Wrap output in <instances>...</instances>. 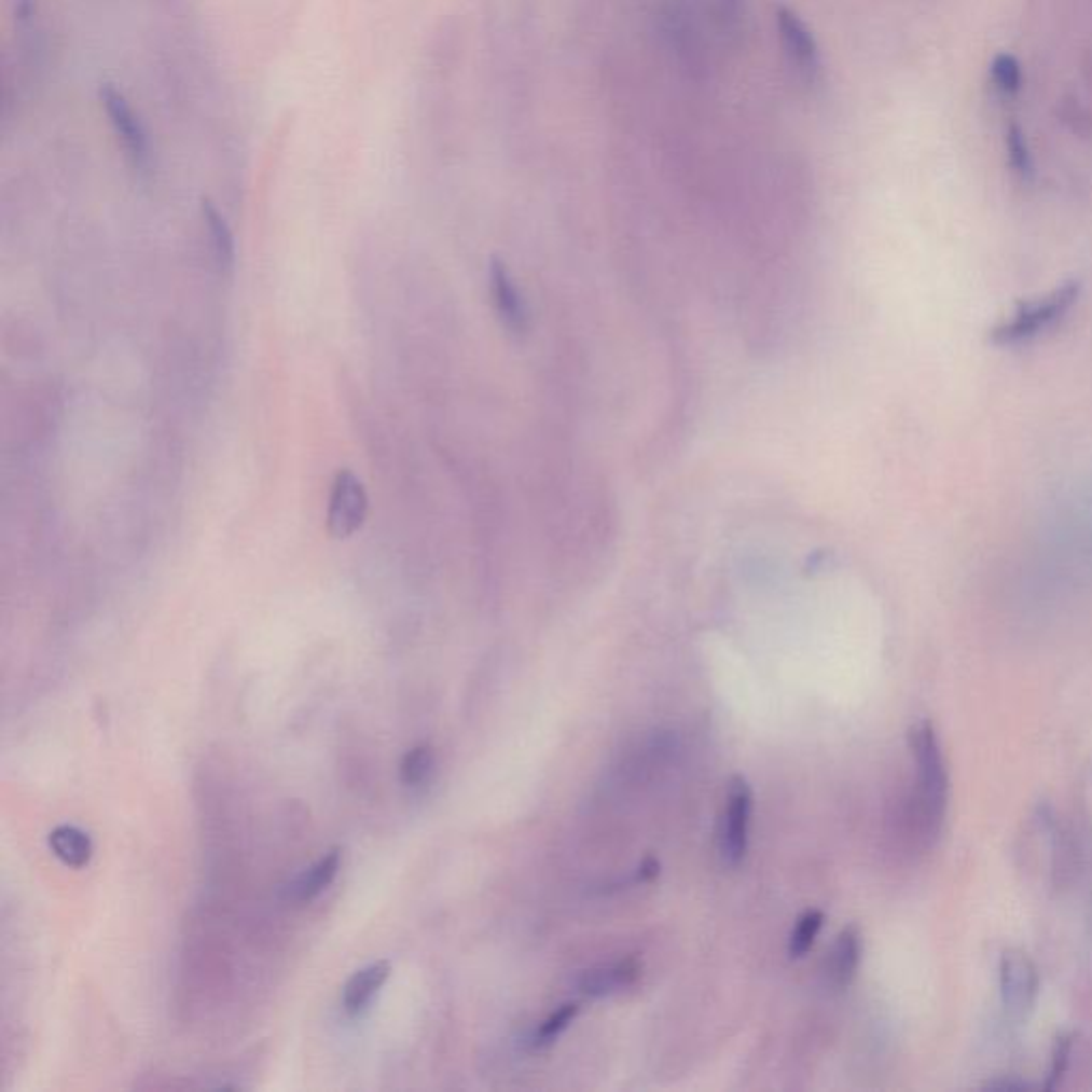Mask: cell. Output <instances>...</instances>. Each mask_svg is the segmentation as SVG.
Returning a JSON list of instances; mask_svg holds the SVG:
<instances>
[{
	"instance_id": "5bb4252c",
	"label": "cell",
	"mask_w": 1092,
	"mask_h": 1092,
	"mask_svg": "<svg viewBox=\"0 0 1092 1092\" xmlns=\"http://www.w3.org/2000/svg\"><path fill=\"white\" fill-rule=\"evenodd\" d=\"M431 769H433V749H431V745H427V743L416 745V747H412L403 756V760L399 764L401 784L410 786V788L420 786L429 777Z\"/></svg>"
},
{
	"instance_id": "30bf717a",
	"label": "cell",
	"mask_w": 1092,
	"mask_h": 1092,
	"mask_svg": "<svg viewBox=\"0 0 1092 1092\" xmlns=\"http://www.w3.org/2000/svg\"><path fill=\"white\" fill-rule=\"evenodd\" d=\"M860 956H862L860 930L856 926L843 928L834 941V948H832L830 960H828V969H826L828 980L834 989L841 991L854 982L858 967H860Z\"/></svg>"
},
{
	"instance_id": "8fae6325",
	"label": "cell",
	"mask_w": 1092,
	"mask_h": 1092,
	"mask_svg": "<svg viewBox=\"0 0 1092 1092\" xmlns=\"http://www.w3.org/2000/svg\"><path fill=\"white\" fill-rule=\"evenodd\" d=\"M340 865H342V852L337 847L329 849L318 862H314L309 869H305L285 888L287 898L291 902L314 900L318 894L324 893L333 884V880L340 871Z\"/></svg>"
},
{
	"instance_id": "52a82bcc",
	"label": "cell",
	"mask_w": 1092,
	"mask_h": 1092,
	"mask_svg": "<svg viewBox=\"0 0 1092 1092\" xmlns=\"http://www.w3.org/2000/svg\"><path fill=\"white\" fill-rule=\"evenodd\" d=\"M775 19H777V30H779V39H782V47L786 52V58L790 60L796 73L806 84H813L819 75V69H821L819 45H817L813 32L804 24V19L790 6H784V4L777 6Z\"/></svg>"
},
{
	"instance_id": "44dd1931",
	"label": "cell",
	"mask_w": 1092,
	"mask_h": 1092,
	"mask_svg": "<svg viewBox=\"0 0 1092 1092\" xmlns=\"http://www.w3.org/2000/svg\"><path fill=\"white\" fill-rule=\"evenodd\" d=\"M723 13L728 15H736L738 13V6H741V0H719Z\"/></svg>"
},
{
	"instance_id": "4fadbf2b",
	"label": "cell",
	"mask_w": 1092,
	"mask_h": 1092,
	"mask_svg": "<svg viewBox=\"0 0 1092 1092\" xmlns=\"http://www.w3.org/2000/svg\"><path fill=\"white\" fill-rule=\"evenodd\" d=\"M201 216L207 226V233H209V239L213 246V254H216L220 267L231 269L235 263V239H233V231H231L226 218L209 199H201Z\"/></svg>"
},
{
	"instance_id": "277c9868",
	"label": "cell",
	"mask_w": 1092,
	"mask_h": 1092,
	"mask_svg": "<svg viewBox=\"0 0 1092 1092\" xmlns=\"http://www.w3.org/2000/svg\"><path fill=\"white\" fill-rule=\"evenodd\" d=\"M754 794L745 777H734L728 786L721 826H719V854L728 867H738L745 860L749 845Z\"/></svg>"
},
{
	"instance_id": "5b68a950",
	"label": "cell",
	"mask_w": 1092,
	"mask_h": 1092,
	"mask_svg": "<svg viewBox=\"0 0 1092 1092\" xmlns=\"http://www.w3.org/2000/svg\"><path fill=\"white\" fill-rule=\"evenodd\" d=\"M370 512V497L357 474L350 470L337 472L327 510V529L333 538L346 540L355 536Z\"/></svg>"
},
{
	"instance_id": "6da1fadb",
	"label": "cell",
	"mask_w": 1092,
	"mask_h": 1092,
	"mask_svg": "<svg viewBox=\"0 0 1092 1092\" xmlns=\"http://www.w3.org/2000/svg\"><path fill=\"white\" fill-rule=\"evenodd\" d=\"M909 749L915 764V788L909 806V826L922 847H930L945 824L950 802V775L941 741L928 719L909 730Z\"/></svg>"
},
{
	"instance_id": "7c38bea8",
	"label": "cell",
	"mask_w": 1092,
	"mask_h": 1092,
	"mask_svg": "<svg viewBox=\"0 0 1092 1092\" xmlns=\"http://www.w3.org/2000/svg\"><path fill=\"white\" fill-rule=\"evenodd\" d=\"M50 849L63 865L71 869H84L95 854V845L88 832L69 824L58 826L50 832Z\"/></svg>"
},
{
	"instance_id": "e0dca14e",
	"label": "cell",
	"mask_w": 1092,
	"mask_h": 1092,
	"mask_svg": "<svg viewBox=\"0 0 1092 1092\" xmlns=\"http://www.w3.org/2000/svg\"><path fill=\"white\" fill-rule=\"evenodd\" d=\"M993 82L994 88L1005 95V97H1013L1020 93L1022 88V71H1020V65L1013 56L1009 54H1000L996 56L993 63Z\"/></svg>"
},
{
	"instance_id": "9a60e30c",
	"label": "cell",
	"mask_w": 1092,
	"mask_h": 1092,
	"mask_svg": "<svg viewBox=\"0 0 1092 1092\" xmlns=\"http://www.w3.org/2000/svg\"><path fill=\"white\" fill-rule=\"evenodd\" d=\"M821 926H824V913L819 909H808L798 917L792 937H790V945H788V952L792 958H802L813 948Z\"/></svg>"
},
{
	"instance_id": "3957f363",
	"label": "cell",
	"mask_w": 1092,
	"mask_h": 1092,
	"mask_svg": "<svg viewBox=\"0 0 1092 1092\" xmlns=\"http://www.w3.org/2000/svg\"><path fill=\"white\" fill-rule=\"evenodd\" d=\"M99 100L109 118V124L115 133V137L122 143V150L130 163V167L137 174H148L152 165V152H150V139L148 133L130 107L128 99L113 86L102 84L99 88Z\"/></svg>"
},
{
	"instance_id": "8992f818",
	"label": "cell",
	"mask_w": 1092,
	"mask_h": 1092,
	"mask_svg": "<svg viewBox=\"0 0 1092 1092\" xmlns=\"http://www.w3.org/2000/svg\"><path fill=\"white\" fill-rule=\"evenodd\" d=\"M998 984L1005 1007L1011 1015H1026L1039 996V971L1022 950H1005L998 963Z\"/></svg>"
},
{
	"instance_id": "d6986e66",
	"label": "cell",
	"mask_w": 1092,
	"mask_h": 1092,
	"mask_svg": "<svg viewBox=\"0 0 1092 1092\" xmlns=\"http://www.w3.org/2000/svg\"><path fill=\"white\" fill-rule=\"evenodd\" d=\"M1007 154H1009V163L1015 174H1020V176L1031 174V169H1033L1031 154L1026 148V139L1018 126H1011L1007 130Z\"/></svg>"
},
{
	"instance_id": "2e32d148",
	"label": "cell",
	"mask_w": 1092,
	"mask_h": 1092,
	"mask_svg": "<svg viewBox=\"0 0 1092 1092\" xmlns=\"http://www.w3.org/2000/svg\"><path fill=\"white\" fill-rule=\"evenodd\" d=\"M579 1009L581 1005L579 1003H564L559 1009H555L542 1024L540 1028L536 1031L534 1035V1046L536 1048H547L551 1046L572 1022L575 1018L579 1015Z\"/></svg>"
},
{
	"instance_id": "ba28073f",
	"label": "cell",
	"mask_w": 1092,
	"mask_h": 1092,
	"mask_svg": "<svg viewBox=\"0 0 1092 1092\" xmlns=\"http://www.w3.org/2000/svg\"><path fill=\"white\" fill-rule=\"evenodd\" d=\"M640 976L642 965L636 958H623L585 971L579 980V989L588 996H606L632 989L640 980Z\"/></svg>"
},
{
	"instance_id": "7a4b0ae2",
	"label": "cell",
	"mask_w": 1092,
	"mask_h": 1092,
	"mask_svg": "<svg viewBox=\"0 0 1092 1092\" xmlns=\"http://www.w3.org/2000/svg\"><path fill=\"white\" fill-rule=\"evenodd\" d=\"M1082 295V282L1069 280L1063 287L1054 289L1050 295L1043 299L1028 301L1020 305L1009 320L1000 322L993 329V337L996 346H1015L1031 342L1048 331H1052L1061 320L1067 318V314L1074 309L1078 299Z\"/></svg>"
},
{
	"instance_id": "ac0fdd59",
	"label": "cell",
	"mask_w": 1092,
	"mask_h": 1092,
	"mask_svg": "<svg viewBox=\"0 0 1092 1092\" xmlns=\"http://www.w3.org/2000/svg\"><path fill=\"white\" fill-rule=\"evenodd\" d=\"M1072 1048H1074V1037L1069 1033L1056 1037L1054 1050H1052V1061H1050V1072H1048V1082L1043 1087L1046 1091H1052L1063 1080V1076L1067 1072V1065H1069Z\"/></svg>"
},
{
	"instance_id": "ffe728a7",
	"label": "cell",
	"mask_w": 1092,
	"mask_h": 1092,
	"mask_svg": "<svg viewBox=\"0 0 1092 1092\" xmlns=\"http://www.w3.org/2000/svg\"><path fill=\"white\" fill-rule=\"evenodd\" d=\"M986 1091H1026V1089H1033V1084L1020 1080L1018 1076H1000L996 1080H991L984 1084Z\"/></svg>"
},
{
	"instance_id": "9c48e42d",
	"label": "cell",
	"mask_w": 1092,
	"mask_h": 1092,
	"mask_svg": "<svg viewBox=\"0 0 1092 1092\" xmlns=\"http://www.w3.org/2000/svg\"><path fill=\"white\" fill-rule=\"evenodd\" d=\"M389 976H391V965L387 960L372 963V965L363 967L361 971H357L346 982L344 993H342L344 1011L348 1015L363 1013L370 1007V1003L374 1000V996L381 993V989L387 984Z\"/></svg>"
}]
</instances>
